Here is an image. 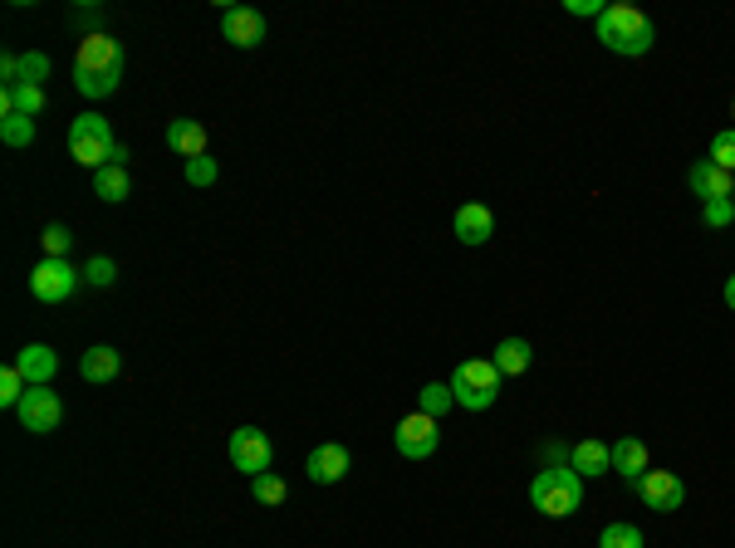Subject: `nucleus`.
<instances>
[{
    "mask_svg": "<svg viewBox=\"0 0 735 548\" xmlns=\"http://www.w3.org/2000/svg\"><path fill=\"white\" fill-rule=\"evenodd\" d=\"M652 40H658V25H652L638 6H628V0L603 6V15H598V44H603V50L638 60V54L652 50Z\"/></svg>",
    "mask_w": 735,
    "mask_h": 548,
    "instance_id": "obj_1",
    "label": "nucleus"
},
{
    "mask_svg": "<svg viewBox=\"0 0 735 548\" xmlns=\"http://www.w3.org/2000/svg\"><path fill=\"white\" fill-rule=\"evenodd\" d=\"M529 505H535L545 519H569V514L584 509V479L569 465H545L535 479H529Z\"/></svg>",
    "mask_w": 735,
    "mask_h": 548,
    "instance_id": "obj_2",
    "label": "nucleus"
},
{
    "mask_svg": "<svg viewBox=\"0 0 735 548\" xmlns=\"http://www.w3.org/2000/svg\"><path fill=\"white\" fill-rule=\"evenodd\" d=\"M451 397L466 411H491L495 397H501V368L491 358H466L451 372Z\"/></svg>",
    "mask_w": 735,
    "mask_h": 548,
    "instance_id": "obj_3",
    "label": "nucleus"
},
{
    "mask_svg": "<svg viewBox=\"0 0 735 548\" xmlns=\"http://www.w3.org/2000/svg\"><path fill=\"white\" fill-rule=\"evenodd\" d=\"M113 147H118V137H113V123L98 118V113H78L70 123V152L78 157L84 167H108L113 162Z\"/></svg>",
    "mask_w": 735,
    "mask_h": 548,
    "instance_id": "obj_4",
    "label": "nucleus"
},
{
    "mask_svg": "<svg viewBox=\"0 0 735 548\" xmlns=\"http://www.w3.org/2000/svg\"><path fill=\"white\" fill-rule=\"evenodd\" d=\"M225 455H231V465L235 471H245V475H265L270 471V461H275V445H270V436L260 426H241V431H231V441H225Z\"/></svg>",
    "mask_w": 735,
    "mask_h": 548,
    "instance_id": "obj_5",
    "label": "nucleus"
},
{
    "mask_svg": "<svg viewBox=\"0 0 735 548\" xmlns=\"http://www.w3.org/2000/svg\"><path fill=\"white\" fill-rule=\"evenodd\" d=\"M15 417L30 436H50V431H60V421H64V402H60V392H50V387H30V392L20 397Z\"/></svg>",
    "mask_w": 735,
    "mask_h": 548,
    "instance_id": "obj_6",
    "label": "nucleus"
},
{
    "mask_svg": "<svg viewBox=\"0 0 735 548\" xmlns=\"http://www.w3.org/2000/svg\"><path fill=\"white\" fill-rule=\"evenodd\" d=\"M392 441H398V455H407V461H427L441 445V421L427 417V411H412V417L398 421Z\"/></svg>",
    "mask_w": 735,
    "mask_h": 548,
    "instance_id": "obj_7",
    "label": "nucleus"
},
{
    "mask_svg": "<svg viewBox=\"0 0 735 548\" xmlns=\"http://www.w3.org/2000/svg\"><path fill=\"white\" fill-rule=\"evenodd\" d=\"M74 289H78V270L70 260H40V265L30 270V294H35L40 304H64Z\"/></svg>",
    "mask_w": 735,
    "mask_h": 548,
    "instance_id": "obj_8",
    "label": "nucleus"
},
{
    "mask_svg": "<svg viewBox=\"0 0 735 548\" xmlns=\"http://www.w3.org/2000/svg\"><path fill=\"white\" fill-rule=\"evenodd\" d=\"M632 489H638L642 505L658 509V514H672V509L686 505V485H682V475H676V471H648V475L632 479Z\"/></svg>",
    "mask_w": 735,
    "mask_h": 548,
    "instance_id": "obj_9",
    "label": "nucleus"
},
{
    "mask_svg": "<svg viewBox=\"0 0 735 548\" xmlns=\"http://www.w3.org/2000/svg\"><path fill=\"white\" fill-rule=\"evenodd\" d=\"M74 68H88V74H113L123 68V44L113 40L108 30H94L78 40V54H74Z\"/></svg>",
    "mask_w": 735,
    "mask_h": 548,
    "instance_id": "obj_10",
    "label": "nucleus"
},
{
    "mask_svg": "<svg viewBox=\"0 0 735 548\" xmlns=\"http://www.w3.org/2000/svg\"><path fill=\"white\" fill-rule=\"evenodd\" d=\"M348 471H354V455H348V445H338V441L314 445L309 461H304V475H309L314 485H338Z\"/></svg>",
    "mask_w": 735,
    "mask_h": 548,
    "instance_id": "obj_11",
    "label": "nucleus"
},
{
    "mask_svg": "<svg viewBox=\"0 0 735 548\" xmlns=\"http://www.w3.org/2000/svg\"><path fill=\"white\" fill-rule=\"evenodd\" d=\"M221 34L235 44V50H255L265 40V15L255 6H225L221 10Z\"/></svg>",
    "mask_w": 735,
    "mask_h": 548,
    "instance_id": "obj_12",
    "label": "nucleus"
},
{
    "mask_svg": "<svg viewBox=\"0 0 735 548\" xmlns=\"http://www.w3.org/2000/svg\"><path fill=\"white\" fill-rule=\"evenodd\" d=\"M686 187H692L701 201H735V171L716 167L711 157H701V162L686 171Z\"/></svg>",
    "mask_w": 735,
    "mask_h": 548,
    "instance_id": "obj_13",
    "label": "nucleus"
},
{
    "mask_svg": "<svg viewBox=\"0 0 735 548\" xmlns=\"http://www.w3.org/2000/svg\"><path fill=\"white\" fill-rule=\"evenodd\" d=\"M451 231H456L461 245H485L495 235V211L481 201H466L456 215H451Z\"/></svg>",
    "mask_w": 735,
    "mask_h": 548,
    "instance_id": "obj_14",
    "label": "nucleus"
},
{
    "mask_svg": "<svg viewBox=\"0 0 735 548\" xmlns=\"http://www.w3.org/2000/svg\"><path fill=\"white\" fill-rule=\"evenodd\" d=\"M15 368L25 372V382H30V387H50V382H54V372H60V352L44 348V342H30V348H20Z\"/></svg>",
    "mask_w": 735,
    "mask_h": 548,
    "instance_id": "obj_15",
    "label": "nucleus"
},
{
    "mask_svg": "<svg viewBox=\"0 0 735 548\" xmlns=\"http://www.w3.org/2000/svg\"><path fill=\"white\" fill-rule=\"evenodd\" d=\"M118 372H123V352L108 348V342H94V348L78 358V377H84V382H94V387L113 382Z\"/></svg>",
    "mask_w": 735,
    "mask_h": 548,
    "instance_id": "obj_16",
    "label": "nucleus"
},
{
    "mask_svg": "<svg viewBox=\"0 0 735 548\" xmlns=\"http://www.w3.org/2000/svg\"><path fill=\"white\" fill-rule=\"evenodd\" d=\"M569 471H579V479L613 475V445H603V441H579V445L569 451Z\"/></svg>",
    "mask_w": 735,
    "mask_h": 548,
    "instance_id": "obj_17",
    "label": "nucleus"
},
{
    "mask_svg": "<svg viewBox=\"0 0 735 548\" xmlns=\"http://www.w3.org/2000/svg\"><path fill=\"white\" fill-rule=\"evenodd\" d=\"M167 147H172L182 162H191V157H207V128H201L197 118H172V123H167Z\"/></svg>",
    "mask_w": 735,
    "mask_h": 548,
    "instance_id": "obj_18",
    "label": "nucleus"
},
{
    "mask_svg": "<svg viewBox=\"0 0 735 548\" xmlns=\"http://www.w3.org/2000/svg\"><path fill=\"white\" fill-rule=\"evenodd\" d=\"M6 113H25V118H40L44 113V88L40 84H0V118Z\"/></svg>",
    "mask_w": 735,
    "mask_h": 548,
    "instance_id": "obj_19",
    "label": "nucleus"
},
{
    "mask_svg": "<svg viewBox=\"0 0 735 548\" xmlns=\"http://www.w3.org/2000/svg\"><path fill=\"white\" fill-rule=\"evenodd\" d=\"M613 471L623 475V479H638V475H648L652 465H648V445H642L638 436H623V441H613Z\"/></svg>",
    "mask_w": 735,
    "mask_h": 548,
    "instance_id": "obj_20",
    "label": "nucleus"
},
{
    "mask_svg": "<svg viewBox=\"0 0 735 548\" xmlns=\"http://www.w3.org/2000/svg\"><path fill=\"white\" fill-rule=\"evenodd\" d=\"M529 358H535V348H529L525 338H501V348L491 352V362L501 368V377H519L529 368Z\"/></svg>",
    "mask_w": 735,
    "mask_h": 548,
    "instance_id": "obj_21",
    "label": "nucleus"
},
{
    "mask_svg": "<svg viewBox=\"0 0 735 548\" xmlns=\"http://www.w3.org/2000/svg\"><path fill=\"white\" fill-rule=\"evenodd\" d=\"M94 191L104 197L108 205H118V201H128V191H133V181H128V167H98L94 171Z\"/></svg>",
    "mask_w": 735,
    "mask_h": 548,
    "instance_id": "obj_22",
    "label": "nucleus"
},
{
    "mask_svg": "<svg viewBox=\"0 0 735 548\" xmlns=\"http://www.w3.org/2000/svg\"><path fill=\"white\" fill-rule=\"evenodd\" d=\"M118 78H123V68H113V74H88V68H74V88L84 98H108L113 88H118Z\"/></svg>",
    "mask_w": 735,
    "mask_h": 548,
    "instance_id": "obj_23",
    "label": "nucleus"
},
{
    "mask_svg": "<svg viewBox=\"0 0 735 548\" xmlns=\"http://www.w3.org/2000/svg\"><path fill=\"white\" fill-rule=\"evenodd\" d=\"M0 137H6V147H30L35 143V118H25V113H6V118H0Z\"/></svg>",
    "mask_w": 735,
    "mask_h": 548,
    "instance_id": "obj_24",
    "label": "nucleus"
},
{
    "mask_svg": "<svg viewBox=\"0 0 735 548\" xmlns=\"http://www.w3.org/2000/svg\"><path fill=\"white\" fill-rule=\"evenodd\" d=\"M40 245H44V260H70V250H74V231L70 225H44V235H40Z\"/></svg>",
    "mask_w": 735,
    "mask_h": 548,
    "instance_id": "obj_25",
    "label": "nucleus"
},
{
    "mask_svg": "<svg viewBox=\"0 0 735 548\" xmlns=\"http://www.w3.org/2000/svg\"><path fill=\"white\" fill-rule=\"evenodd\" d=\"M451 407H456V397H451V382H427V387H422V407H417V411H427V417L441 421Z\"/></svg>",
    "mask_w": 735,
    "mask_h": 548,
    "instance_id": "obj_26",
    "label": "nucleus"
},
{
    "mask_svg": "<svg viewBox=\"0 0 735 548\" xmlns=\"http://www.w3.org/2000/svg\"><path fill=\"white\" fill-rule=\"evenodd\" d=\"M25 392H30L25 372H20L15 362H10V368L0 372V407H10V411H15V407H20V397H25Z\"/></svg>",
    "mask_w": 735,
    "mask_h": 548,
    "instance_id": "obj_27",
    "label": "nucleus"
},
{
    "mask_svg": "<svg viewBox=\"0 0 735 548\" xmlns=\"http://www.w3.org/2000/svg\"><path fill=\"white\" fill-rule=\"evenodd\" d=\"M251 489H255L260 505H285V495H290V485H285V479H280L275 471L255 475V479H251Z\"/></svg>",
    "mask_w": 735,
    "mask_h": 548,
    "instance_id": "obj_28",
    "label": "nucleus"
},
{
    "mask_svg": "<svg viewBox=\"0 0 735 548\" xmlns=\"http://www.w3.org/2000/svg\"><path fill=\"white\" fill-rule=\"evenodd\" d=\"M598 548H642V529L638 524H608L598 534Z\"/></svg>",
    "mask_w": 735,
    "mask_h": 548,
    "instance_id": "obj_29",
    "label": "nucleus"
},
{
    "mask_svg": "<svg viewBox=\"0 0 735 548\" xmlns=\"http://www.w3.org/2000/svg\"><path fill=\"white\" fill-rule=\"evenodd\" d=\"M711 162L716 167H726V171H735V128H721L716 137H711Z\"/></svg>",
    "mask_w": 735,
    "mask_h": 548,
    "instance_id": "obj_30",
    "label": "nucleus"
},
{
    "mask_svg": "<svg viewBox=\"0 0 735 548\" xmlns=\"http://www.w3.org/2000/svg\"><path fill=\"white\" fill-rule=\"evenodd\" d=\"M44 78H50V60H44V54H20V84H44Z\"/></svg>",
    "mask_w": 735,
    "mask_h": 548,
    "instance_id": "obj_31",
    "label": "nucleus"
},
{
    "mask_svg": "<svg viewBox=\"0 0 735 548\" xmlns=\"http://www.w3.org/2000/svg\"><path fill=\"white\" fill-rule=\"evenodd\" d=\"M187 181H191V187H217V157H191Z\"/></svg>",
    "mask_w": 735,
    "mask_h": 548,
    "instance_id": "obj_32",
    "label": "nucleus"
},
{
    "mask_svg": "<svg viewBox=\"0 0 735 548\" xmlns=\"http://www.w3.org/2000/svg\"><path fill=\"white\" fill-rule=\"evenodd\" d=\"M84 280L98 284V289H108V284L118 280V265H113L108 255H94V260H88V270H84Z\"/></svg>",
    "mask_w": 735,
    "mask_h": 548,
    "instance_id": "obj_33",
    "label": "nucleus"
},
{
    "mask_svg": "<svg viewBox=\"0 0 735 548\" xmlns=\"http://www.w3.org/2000/svg\"><path fill=\"white\" fill-rule=\"evenodd\" d=\"M701 221L711 225V231H721V225L735 221V201H706V211H701Z\"/></svg>",
    "mask_w": 735,
    "mask_h": 548,
    "instance_id": "obj_34",
    "label": "nucleus"
},
{
    "mask_svg": "<svg viewBox=\"0 0 735 548\" xmlns=\"http://www.w3.org/2000/svg\"><path fill=\"white\" fill-rule=\"evenodd\" d=\"M564 10H569V15H603L598 0H564Z\"/></svg>",
    "mask_w": 735,
    "mask_h": 548,
    "instance_id": "obj_35",
    "label": "nucleus"
},
{
    "mask_svg": "<svg viewBox=\"0 0 735 548\" xmlns=\"http://www.w3.org/2000/svg\"><path fill=\"white\" fill-rule=\"evenodd\" d=\"M726 304L735 308V274H731V280H726Z\"/></svg>",
    "mask_w": 735,
    "mask_h": 548,
    "instance_id": "obj_36",
    "label": "nucleus"
}]
</instances>
